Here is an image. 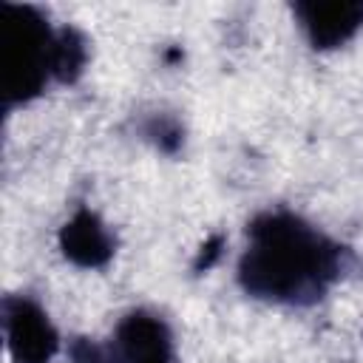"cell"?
I'll return each instance as SVG.
<instances>
[{"label":"cell","mask_w":363,"mask_h":363,"mask_svg":"<svg viewBox=\"0 0 363 363\" xmlns=\"http://www.w3.org/2000/svg\"><path fill=\"white\" fill-rule=\"evenodd\" d=\"M346 250L289 210H267L247 227L238 284L269 303L312 306L343 272Z\"/></svg>","instance_id":"obj_1"},{"label":"cell","mask_w":363,"mask_h":363,"mask_svg":"<svg viewBox=\"0 0 363 363\" xmlns=\"http://www.w3.org/2000/svg\"><path fill=\"white\" fill-rule=\"evenodd\" d=\"M54 40L40 9L0 3V68L6 108L37 99L54 79Z\"/></svg>","instance_id":"obj_2"},{"label":"cell","mask_w":363,"mask_h":363,"mask_svg":"<svg viewBox=\"0 0 363 363\" xmlns=\"http://www.w3.org/2000/svg\"><path fill=\"white\" fill-rule=\"evenodd\" d=\"M3 332L14 363H51L60 352L57 326L28 295H9L3 301Z\"/></svg>","instance_id":"obj_3"},{"label":"cell","mask_w":363,"mask_h":363,"mask_svg":"<svg viewBox=\"0 0 363 363\" xmlns=\"http://www.w3.org/2000/svg\"><path fill=\"white\" fill-rule=\"evenodd\" d=\"M111 352L116 363H176L170 326L147 309H133L116 323Z\"/></svg>","instance_id":"obj_4"},{"label":"cell","mask_w":363,"mask_h":363,"mask_svg":"<svg viewBox=\"0 0 363 363\" xmlns=\"http://www.w3.org/2000/svg\"><path fill=\"white\" fill-rule=\"evenodd\" d=\"M292 14L298 17L309 45L318 51L337 48L363 28L360 0H298Z\"/></svg>","instance_id":"obj_5"},{"label":"cell","mask_w":363,"mask_h":363,"mask_svg":"<svg viewBox=\"0 0 363 363\" xmlns=\"http://www.w3.org/2000/svg\"><path fill=\"white\" fill-rule=\"evenodd\" d=\"M60 252L74 264V267H82V269H99L105 267L113 252H116V241L111 235V230L105 227V221L82 207L77 210L62 227H60Z\"/></svg>","instance_id":"obj_6"},{"label":"cell","mask_w":363,"mask_h":363,"mask_svg":"<svg viewBox=\"0 0 363 363\" xmlns=\"http://www.w3.org/2000/svg\"><path fill=\"white\" fill-rule=\"evenodd\" d=\"M88 65V40L79 28L62 26L57 28L54 40V79L62 85H71L82 77Z\"/></svg>","instance_id":"obj_7"},{"label":"cell","mask_w":363,"mask_h":363,"mask_svg":"<svg viewBox=\"0 0 363 363\" xmlns=\"http://www.w3.org/2000/svg\"><path fill=\"white\" fill-rule=\"evenodd\" d=\"M145 136L162 150V153H179V147L184 145V128L176 116L170 113H153L145 122Z\"/></svg>","instance_id":"obj_8"},{"label":"cell","mask_w":363,"mask_h":363,"mask_svg":"<svg viewBox=\"0 0 363 363\" xmlns=\"http://www.w3.org/2000/svg\"><path fill=\"white\" fill-rule=\"evenodd\" d=\"M71 363H116L111 346H99L91 337H74L68 346Z\"/></svg>","instance_id":"obj_9"},{"label":"cell","mask_w":363,"mask_h":363,"mask_svg":"<svg viewBox=\"0 0 363 363\" xmlns=\"http://www.w3.org/2000/svg\"><path fill=\"white\" fill-rule=\"evenodd\" d=\"M224 244H227V238H224L221 233L210 235V238L201 244V250H199V255H196V261H193V269H196V272H207V269L221 258Z\"/></svg>","instance_id":"obj_10"}]
</instances>
